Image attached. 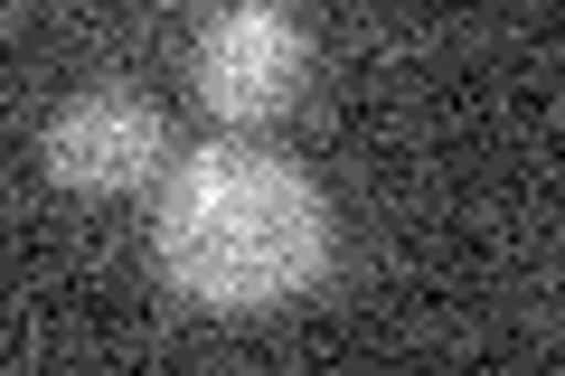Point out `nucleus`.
<instances>
[{
    "label": "nucleus",
    "instance_id": "nucleus-3",
    "mask_svg": "<svg viewBox=\"0 0 565 376\" xmlns=\"http://www.w3.org/2000/svg\"><path fill=\"white\" fill-rule=\"evenodd\" d=\"M47 170L66 189H141L151 170H170V122L141 95H76L47 122Z\"/></svg>",
    "mask_w": 565,
    "mask_h": 376
},
{
    "label": "nucleus",
    "instance_id": "nucleus-2",
    "mask_svg": "<svg viewBox=\"0 0 565 376\" xmlns=\"http://www.w3.org/2000/svg\"><path fill=\"white\" fill-rule=\"evenodd\" d=\"M302 66H311V39H302L292 10H274V0H236V10H217V20L199 29V47H189V76H199L207 114H226V122L292 104Z\"/></svg>",
    "mask_w": 565,
    "mask_h": 376
},
{
    "label": "nucleus",
    "instance_id": "nucleus-1",
    "mask_svg": "<svg viewBox=\"0 0 565 376\" xmlns=\"http://www.w3.org/2000/svg\"><path fill=\"white\" fill-rule=\"evenodd\" d=\"M151 264L199 311H274L311 292L330 264V198L302 160L255 141H199L161 170L151 198Z\"/></svg>",
    "mask_w": 565,
    "mask_h": 376
}]
</instances>
